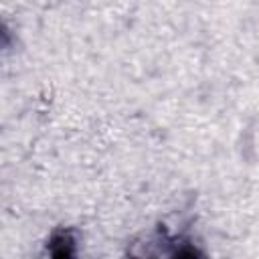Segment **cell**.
Here are the masks:
<instances>
[{
    "instance_id": "cell-1",
    "label": "cell",
    "mask_w": 259,
    "mask_h": 259,
    "mask_svg": "<svg viewBox=\"0 0 259 259\" xmlns=\"http://www.w3.org/2000/svg\"><path fill=\"white\" fill-rule=\"evenodd\" d=\"M49 251L55 257H71L75 251V239L69 231H59L49 241Z\"/></svg>"
}]
</instances>
